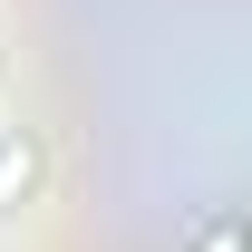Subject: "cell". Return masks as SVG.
I'll return each instance as SVG.
<instances>
[{"label":"cell","instance_id":"cell-1","mask_svg":"<svg viewBox=\"0 0 252 252\" xmlns=\"http://www.w3.org/2000/svg\"><path fill=\"white\" fill-rule=\"evenodd\" d=\"M39 185H49V136H39L30 117H10V126H0V223L30 214Z\"/></svg>","mask_w":252,"mask_h":252},{"label":"cell","instance_id":"cell-2","mask_svg":"<svg viewBox=\"0 0 252 252\" xmlns=\"http://www.w3.org/2000/svg\"><path fill=\"white\" fill-rule=\"evenodd\" d=\"M185 252H252V223H233V214H223V223H204Z\"/></svg>","mask_w":252,"mask_h":252}]
</instances>
